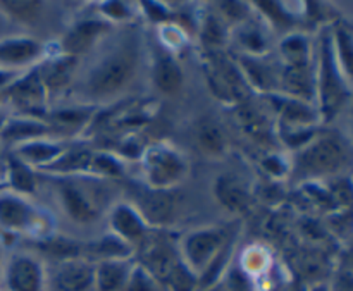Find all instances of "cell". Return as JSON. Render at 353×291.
<instances>
[{"label":"cell","instance_id":"cell-9","mask_svg":"<svg viewBox=\"0 0 353 291\" xmlns=\"http://www.w3.org/2000/svg\"><path fill=\"white\" fill-rule=\"evenodd\" d=\"M133 203L148 228L168 226L176 212V197L171 190H154L147 185L131 186Z\"/></svg>","mask_w":353,"mask_h":291},{"label":"cell","instance_id":"cell-40","mask_svg":"<svg viewBox=\"0 0 353 291\" xmlns=\"http://www.w3.org/2000/svg\"><path fill=\"white\" fill-rule=\"evenodd\" d=\"M99 10L102 16L107 17V21H124L131 16V10L128 3L124 2H102L99 6Z\"/></svg>","mask_w":353,"mask_h":291},{"label":"cell","instance_id":"cell-36","mask_svg":"<svg viewBox=\"0 0 353 291\" xmlns=\"http://www.w3.org/2000/svg\"><path fill=\"white\" fill-rule=\"evenodd\" d=\"M124 291H168V288L159 279H155L147 269L134 262Z\"/></svg>","mask_w":353,"mask_h":291},{"label":"cell","instance_id":"cell-4","mask_svg":"<svg viewBox=\"0 0 353 291\" xmlns=\"http://www.w3.org/2000/svg\"><path fill=\"white\" fill-rule=\"evenodd\" d=\"M140 161L145 176L143 185L154 190H172L188 172L185 157L164 141L147 145Z\"/></svg>","mask_w":353,"mask_h":291},{"label":"cell","instance_id":"cell-39","mask_svg":"<svg viewBox=\"0 0 353 291\" xmlns=\"http://www.w3.org/2000/svg\"><path fill=\"white\" fill-rule=\"evenodd\" d=\"M145 148H147V143H143L138 134H130L121 141V145H117V154L124 159H140Z\"/></svg>","mask_w":353,"mask_h":291},{"label":"cell","instance_id":"cell-17","mask_svg":"<svg viewBox=\"0 0 353 291\" xmlns=\"http://www.w3.org/2000/svg\"><path fill=\"white\" fill-rule=\"evenodd\" d=\"M52 130L47 123L41 119H31V117H7L2 131H0V140L3 143L17 145L28 143V141L40 140L50 134Z\"/></svg>","mask_w":353,"mask_h":291},{"label":"cell","instance_id":"cell-43","mask_svg":"<svg viewBox=\"0 0 353 291\" xmlns=\"http://www.w3.org/2000/svg\"><path fill=\"white\" fill-rule=\"evenodd\" d=\"M141 6H143L145 12L148 14V17H150L152 21H155V23H161V24H168V23H172L171 21V10L168 9L165 6H162V3L159 2H141Z\"/></svg>","mask_w":353,"mask_h":291},{"label":"cell","instance_id":"cell-10","mask_svg":"<svg viewBox=\"0 0 353 291\" xmlns=\"http://www.w3.org/2000/svg\"><path fill=\"white\" fill-rule=\"evenodd\" d=\"M3 283L9 291H45L47 272L37 257L16 254L3 269Z\"/></svg>","mask_w":353,"mask_h":291},{"label":"cell","instance_id":"cell-46","mask_svg":"<svg viewBox=\"0 0 353 291\" xmlns=\"http://www.w3.org/2000/svg\"><path fill=\"white\" fill-rule=\"evenodd\" d=\"M6 190H9V186H7L6 179H0V193H3Z\"/></svg>","mask_w":353,"mask_h":291},{"label":"cell","instance_id":"cell-33","mask_svg":"<svg viewBox=\"0 0 353 291\" xmlns=\"http://www.w3.org/2000/svg\"><path fill=\"white\" fill-rule=\"evenodd\" d=\"M238 41L250 57H262L268 54V40L264 31L257 24H245L238 33Z\"/></svg>","mask_w":353,"mask_h":291},{"label":"cell","instance_id":"cell-6","mask_svg":"<svg viewBox=\"0 0 353 291\" xmlns=\"http://www.w3.org/2000/svg\"><path fill=\"white\" fill-rule=\"evenodd\" d=\"M2 97L9 99L14 109L21 114V117L43 119L48 114V95L43 83H41L37 66L31 68L28 72H24L23 76H19V78H14L2 90Z\"/></svg>","mask_w":353,"mask_h":291},{"label":"cell","instance_id":"cell-26","mask_svg":"<svg viewBox=\"0 0 353 291\" xmlns=\"http://www.w3.org/2000/svg\"><path fill=\"white\" fill-rule=\"evenodd\" d=\"M6 183L16 195L23 197L37 192L34 171L12 154L6 159Z\"/></svg>","mask_w":353,"mask_h":291},{"label":"cell","instance_id":"cell-44","mask_svg":"<svg viewBox=\"0 0 353 291\" xmlns=\"http://www.w3.org/2000/svg\"><path fill=\"white\" fill-rule=\"evenodd\" d=\"M309 291H331V286L327 285V283L319 281V283H314V285L309 288Z\"/></svg>","mask_w":353,"mask_h":291},{"label":"cell","instance_id":"cell-35","mask_svg":"<svg viewBox=\"0 0 353 291\" xmlns=\"http://www.w3.org/2000/svg\"><path fill=\"white\" fill-rule=\"evenodd\" d=\"M0 9L17 23L30 24L38 19L41 2H0Z\"/></svg>","mask_w":353,"mask_h":291},{"label":"cell","instance_id":"cell-48","mask_svg":"<svg viewBox=\"0 0 353 291\" xmlns=\"http://www.w3.org/2000/svg\"><path fill=\"white\" fill-rule=\"evenodd\" d=\"M2 155V154H0ZM0 172H2V176L6 178V164H2V157H0Z\"/></svg>","mask_w":353,"mask_h":291},{"label":"cell","instance_id":"cell-34","mask_svg":"<svg viewBox=\"0 0 353 291\" xmlns=\"http://www.w3.org/2000/svg\"><path fill=\"white\" fill-rule=\"evenodd\" d=\"M90 174H95L99 178H121L124 172L123 164L119 159L109 152H93L92 162L88 168Z\"/></svg>","mask_w":353,"mask_h":291},{"label":"cell","instance_id":"cell-42","mask_svg":"<svg viewBox=\"0 0 353 291\" xmlns=\"http://www.w3.org/2000/svg\"><path fill=\"white\" fill-rule=\"evenodd\" d=\"M262 168L268 172L269 176H274V178H283V176L288 174V165H286L285 159L279 157L278 154H271L262 161Z\"/></svg>","mask_w":353,"mask_h":291},{"label":"cell","instance_id":"cell-37","mask_svg":"<svg viewBox=\"0 0 353 291\" xmlns=\"http://www.w3.org/2000/svg\"><path fill=\"white\" fill-rule=\"evenodd\" d=\"M224 291H259L257 283L252 279L243 269L238 265V262H231L230 269L223 278Z\"/></svg>","mask_w":353,"mask_h":291},{"label":"cell","instance_id":"cell-2","mask_svg":"<svg viewBox=\"0 0 353 291\" xmlns=\"http://www.w3.org/2000/svg\"><path fill=\"white\" fill-rule=\"evenodd\" d=\"M350 161V148L347 141L336 134L314 137L296 154L293 174L296 178L310 179L336 174Z\"/></svg>","mask_w":353,"mask_h":291},{"label":"cell","instance_id":"cell-23","mask_svg":"<svg viewBox=\"0 0 353 291\" xmlns=\"http://www.w3.org/2000/svg\"><path fill=\"white\" fill-rule=\"evenodd\" d=\"M62 152H64V145H61L59 141H50L47 138H40V140L28 141V143L14 147L12 155H16L19 161H23L30 168L38 165L41 169L54 162Z\"/></svg>","mask_w":353,"mask_h":291},{"label":"cell","instance_id":"cell-29","mask_svg":"<svg viewBox=\"0 0 353 291\" xmlns=\"http://www.w3.org/2000/svg\"><path fill=\"white\" fill-rule=\"evenodd\" d=\"M238 265H240L252 279H255V283H259L272 269V259L271 254H269L265 248L250 247L245 250L243 255H241Z\"/></svg>","mask_w":353,"mask_h":291},{"label":"cell","instance_id":"cell-32","mask_svg":"<svg viewBox=\"0 0 353 291\" xmlns=\"http://www.w3.org/2000/svg\"><path fill=\"white\" fill-rule=\"evenodd\" d=\"M333 38V48L336 54L338 62L347 76H350L352 71V33L350 28L345 24H336L334 31L331 33Z\"/></svg>","mask_w":353,"mask_h":291},{"label":"cell","instance_id":"cell-41","mask_svg":"<svg viewBox=\"0 0 353 291\" xmlns=\"http://www.w3.org/2000/svg\"><path fill=\"white\" fill-rule=\"evenodd\" d=\"M219 10L230 23H243L248 16V6L241 2H219Z\"/></svg>","mask_w":353,"mask_h":291},{"label":"cell","instance_id":"cell-45","mask_svg":"<svg viewBox=\"0 0 353 291\" xmlns=\"http://www.w3.org/2000/svg\"><path fill=\"white\" fill-rule=\"evenodd\" d=\"M202 291H224L223 283H217V285L210 286V288H205V290H202Z\"/></svg>","mask_w":353,"mask_h":291},{"label":"cell","instance_id":"cell-21","mask_svg":"<svg viewBox=\"0 0 353 291\" xmlns=\"http://www.w3.org/2000/svg\"><path fill=\"white\" fill-rule=\"evenodd\" d=\"M95 112V106L65 107L48 114V126L52 131H59L62 134H74L93 123Z\"/></svg>","mask_w":353,"mask_h":291},{"label":"cell","instance_id":"cell-5","mask_svg":"<svg viewBox=\"0 0 353 291\" xmlns=\"http://www.w3.org/2000/svg\"><path fill=\"white\" fill-rule=\"evenodd\" d=\"M205 71L214 95L223 102L243 103L250 95V85L240 64L231 61L221 50H207Z\"/></svg>","mask_w":353,"mask_h":291},{"label":"cell","instance_id":"cell-47","mask_svg":"<svg viewBox=\"0 0 353 291\" xmlns=\"http://www.w3.org/2000/svg\"><path fill=\"white\" fill-rule=\"evenodd\" d=\"M6 121H7V117L3 116L2 112H0V131H2V128H3V124H6Z\"/></svg>","mask_w":353,"mask_h":291},{"label":"cell","instance_id":"cell-3","mask_svg":"<svg viewBox=\"0 0 353 291\" xmlns=\"http://www.w3.org/2000/svg\"><path fill=\"white\" fill-rule=\"evenodd\" d=\"M316 92L321 102V119L331 121L338 116L350 99V88L345 81L343 69L338 62L333 48L331 33H326L321 41L319 74H317Z\"/></svg>","mask_w":353,"mask_h":291},{"label":"cell","instance_id":"cell-15","mask_svg":"<svg viewBox=\"0 0 353 291\" xmlns=\"http://www.w3.org/2000/svg\"><path fill=\"white\" fill-rule=\"evenodd\" d=\"M76 66H78V57L61 54L59 48L55 54L45 57L37 66L41 83H43L48 97L57 95V93H61L69 85L72 74H74Z\"/></svg>","mask_w":353,"mask_h":291},{"label":"cell","instance_id":"cell-28","mask_svg":"<svg viewBox=\"0 0 353 291\" xmlns=\"http://www.w3.org/2000/svg\"><path fill=\"white\" fill-rule=\"evenodd\" d=\"M196 143L200 150L210 157H223L226 154L228 141L224 131L212 119H203L196 128Z\"/></svg>","mask_w":353,"mask_h":291},{"label":"cell","instance_id":"cell-24","mask_svg":"<svg viewBox=\"0 0 353 291\" xmlns=\"http://www.w3.org/2000/svg\"><path fill=\"white\" fill-rule=\"evenodd\" d=\"M43 48L31 38H7L0 40V64L21 66L41 57Z\"/></svg>","mask_w":353,"mask_h":291},{"label":"cell","instance_id":"cell-20","mask_svg":"<svg viewBox=\"0 0 353 291\" xmlns=\"http://www.w3.org/2000/svg\"><path fill=\"white\" fill-rule=\"evenodd\" d=\"M133 265V259L95 264V291H124Z\"/></svg>","mask_w":353,"mask_h":291},{"label":"cell","instance_id":"cell-30","mask_svg":"<svg viewBox=\"0 0 353 291\" xmlns=\"http://www.w3.org/2000/svg\"><path fill=\"white\" fill-rule=\"evenodd\" d=\"M200 40L203 41L207 50H221L228 41V28L223 17L217 14H205L200 26Z\"/></svg>","mask_w":353,"mask_h":291},{"label":"cell","instance_id":"cell-18","mask_svg":"<svg viewBox=\"0 0 353 291\" xmlns=\"http://www.w3.org/2000/svg\"><path fill=\"white\" fill-rule=\"evenodd\" d=\"M214 193L221 205L226 207L231 212H245L250 207V190L236 174L219 176L214 185Z\"/></svg>","mask_w":353,"mask_h":291},{"label":"cell","instance_id":"cell-27","mask_svg":"<svg viewBox=\"0 0 353 291\" xmlns=\"http://www.w3.org/2000/svg\"><path fill=\"white\" fill-rule=\"evenodd\" d=\"M34 247L40 248L41 254L47 257L54 259L55 262L71 261V259H83V243L76 241L69 237H55V234H48V237L37 240Z\"/></svg>","mask_w":353,"mask_h":291},{"label":"cell","instance_id":"cell-12","mask_svg":"<svg viewBox=\"0 0 353 291\" xmlns=\"http://www.w3.org/2000/svg\"><path fill=\"white\" fill-rule=\"evenodd\" d=\"M48 285L52 291H95V264L86 259L57 262Z\"/></svg>","mask_w":353,"mask_h":291},{"label":"cell","instance_id":"cell-16","mask_svg":"<svg viewBox=\"0 0 353 291\" xmlns=\"http://www.w3.org/2000/svg\"><path fill=\"white\" fill-rule=\"evenodd\" d=\"M152 61V81L159 92L165 95H174L183 88V69L176 61V55L165 50L161 43L154 48Z\"/></svg>","mask_w":353,"mask_h":291},{"label":"cell","instance_id":"cell-13","mask_svg":"<svg viewBox=\"0 0 353 291\" xmlns=\"http://www.w3.org/2000/svg\"><path fill=\"white\" fill-rule=\"evenodd\" d=\"M110 30H112V24L100 17L78 21L61 40L59 52L64 55H71V57H78V55L88 52Z\"/></svg>","mask_w":353,"mask_h":291},{"label":"cell","instance_id":"cell-50","mask_svg":"<svg viewBox=\"0 0 353 291\" xmlns=\"http://www.w3.org/2000/svg\"><path fill=\"white\" fill-rule=\"evenodd\" d=\"M2 99H3V97H2V92H0V102H2Z\"/></svg>","mask_w":353,"mask_h":291},{"label":"cell","instance_id":"cell-7","mask_svg":"<svg viewBox=\"0 0 353 291\" xmlns=\"http://www.w3.org/2000/svg\"><path fill=\"white\" fill-rule=\"evenodd\" d=\"M40 217V212L21 195L0 193V226L6 231H30L37 240H41L52 233H48Z\"/></svg>","mask_w":353,"mask_h":291},{"label":"cell","instance_id":"cell-1","mask_svg":"<svg viewBox=\"0 0 353 291\" xmlns=\"http://www.w3.org/2000/svg\"><path fill=\"white\" fill-rule=\"evenodd\" d=\"M141 62V38L126 34L105 57L97 62L85 81V93L95 102L110 100L131 85Z\"/></svg>","mask_w":353,"mask_h":291},{"label":"cell","instance_id":"cell-19","mask_svg":"<svg viewBox=\"0 0 353 291\" xmlns=\"http://www.w3.org/2000/svg\"><path fill=\"white\" fill-rule=\"evenodd\" d=\"M133 254L134 248L112 233L103 234L102 238L90 243H83V259L92 264L103 261H123V259H131Z\"/></svg>","mask_w":353,"mask_h":291},{"label":"cell","instance_id":"cell-14","mask_svg":"<svg viewBox=\"0 0 353 291\" xmlns=\"http://www.w3.org/2000/svg\"><path fill=\"white\" fill-rule=\"evenodd\" d=\"M109 224H110V233L116 234L128 245L137 248L141 243L150 228L143 221L137 209L131 205L130 202H121L110 209L109 212Z\"/></svg>","mask_w":353,"mask_h":291},{"label":"cell","instance_id":"cell-8","mask_svg":"<svg viewBox=\"0 0 353 291\" xmlns=\"http://www.w3.org/2000/svg\"><path fill=\"white\" fill-rule=\"evenodd\" d=\"M230 234L221 228H205V230H196L186 234L178 243L179 254L183 261L186 262L190 269L196 274L203 271L209 265V262L216 257Z\"/></svg>","mask_w":353,"mask_h":291},{"label":"cell","instance_id":"cell-11","mask_svg":"<svg viewBox=\"0 0 353 291\" xmlns=\"http://www.w3.org/2000/svg\"><path fill=\"white\" fill-rule=\"evenodd\" d=\"M57 192L68 216L79 224H90L99 219V199L90 190L76 185L72 178H59Z\"/></svg>","mask_w":353,"mask_h":291},{"label":"cell","instance_id":"cell-22","mask_svg":"<svg viewBox=\"0 0 353 291\" xmlns=\"http://www.w3.org/2000/svg\"><path fill=\"white\" fill-rule=\"evenodd\" d=\"M92 157L93 152L86 147L64 148V152L54 162L41 168V171L55 174L57 178H72L76 174L88 172Z\"/></svg>","mask_w":353,"mask_h":291},{"label":"cell","instance_id":"cell-31","mask_svg":"<svg viewBox=\"0 0 353 291\" xmlns=\"http://www.w3.org/2000/svg\"><path fill=\"white\" fill-rule=\"evenodd\" d=\"M285 66H310V45L305 34H288L281 41Z\"/></svg>","mask_w":353,"mask_h":291},{"label":"cell","instance_id":"cell-49","mask_svg":"<svg viewBox=\"0 0 353 291\" xmlns=\"http://www.w3.org/2000/svg\"><path fill=\"white\" fill-rule=\"evenodd\" d=\"M0 274H2V254H0Z\"/></svg>","mask_w":353,"mask_h":291},{"label":"cell","instance_id":"cell-38","mask_svg":"<svg viewBox=\"0 0 353 291\" xmlns=\"http://www.w3.org/2000/svg\"><path fill=\"white\" fill-rule=\"evenodd\" d=\"M255 3H257V7L262 10V12L269 14V19H271L276 26L290 28L293 26V23H295L292 14L286 12L285 6H283L281 2H255Z\"/></svg>","mask_w":353,"mask_h":291},{"label":"cell","instance_id":"cell-25","mask_svg":"<svg viewBox=\"0 0 353 291\" xmlns=\"http://www.w3.org/2000/svg\"><path fill=\"white\" fill-rule=\"evenodd\" d=\"M234 245H236V233L230 234V238H228L226 243L221 247V250L217 252L216 257H214L212 261L209 262V265L199 274V291L210 288V286L223 281L224 274H226L231 262H233Z\"/></svg>","mask_w":353,"mask_h":291}]
</instances>
